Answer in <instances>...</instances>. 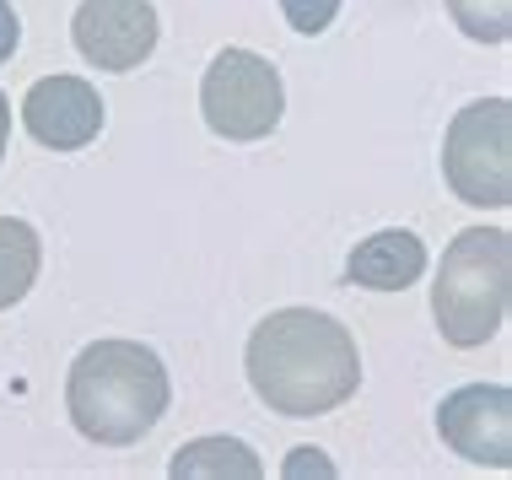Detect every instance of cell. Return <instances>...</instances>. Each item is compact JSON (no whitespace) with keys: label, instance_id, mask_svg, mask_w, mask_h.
<instances>
[{"label":"cell","instance_id":"2","mask_svg":"<svg viewBox=\"0 0 512 480\" xmlns=\"http://www.w3.org/2000/svg\"><path fill=\"white\" fill-rule=\"evenodd\" d=\"M173 383L162 356L141 340H92L71 362L65 410L71 427L98 448H135L168 416Z\"/></svg>","mask_w":512,"mask_h":480},{"label":"cell","instance_id":"4","mask_svg":"<svg viewBox=\"0 0 512 480\" xmlns=\"http://www.w3.org/2000/svg\"><path fill=\"white\" fill-rule=\"evenodd\" d=\"M442 178L464 205H480V211H507L512 205V103L507 98H480L448 119Z\"/></svg>","mask_w":512,"mask_h":480},{"label":"cell","instance_id":"13","mask_svg":"<svg viewBox=\"0 0 512 480\" xmlns=\"http://www.w3.org/2000/svg\"><path fill=\"white\" fill-rule=\"evenodd\" d=\"M281 11H286V22H292V33L318 38L329 22H335L340 0H281Z\"/></svg>","mask_w":512,"mask_h":480},{"label":"cell","instance_id":"1","mask_svg":"<svg viewBox=\"0 0 512 480\" xmlns=\"http://www.w3.org/2000/svg\"><path fill=\"white\" fill-rule=\"evenodd\" d=\"M243 367L248 389L281 416H329L362 389V351L351 329L318 308H281L254 324Z\"/></svg>","mask_w":512,"mask_h":480},{"label":"cell","instance_id":"15","mask_svg":"<svg viewBox=\"0 0 512 480\" xmlns=\"http://www.w3.org/2000/svg\"><path fill=\"white\" fill-rule=\"evenodd\" d=\"M6 141H11V103H6V92H0V157H6Z\"/></svg>","mask_w":512,"mask_h":480},{"label":"cell","instance_id":"3","mask_svg":"<svg viewBox=\"0 0 512 480\" xmlns=\"http://www.w3.org/2000/svg\"><path fill=\"white\" fill-rule=\"evenodd\" d=\"M512 297V232L507 227H464L442 249V270L432 281V319L442 340L475 351L502 329Z\"/></svg>","mask_w":512,"mask_h":480},{"label":"cell","instance_id":"8","mask_svg":"<svg viewBox=\"0 0 512 480\" xmlns=\"http://www.w3.org/2000/svg\"><path fill=\"white\" fill-rule=\"evenodd\" d=\"M103 119L108 114H103L98 87L81 76H44L22 98V125L49 152H81V146H92Z\"/></svg>","mask_w":512,"mask_h":480},{"label":"cell","instance_id":"11","mask_svg":"<svg viewBox=\"0 0 512 480\" xmlns=\"http://www.w3.org/2000/svg\"><path fill=\"white\" fill-rule=\"evenodd\" d=\"M44 265V238L33 232V222L22 216H0V313L17 308L38 281Z\"/></svg>","mask_w":512,"mask_h":480},{"label":"cell","instance_id":"12","mask_svg":"<svg viewBox=\"0 0 512 480\" xmlns=\"http://www.w3.org/2000/svg\"><path fill=\"white\" fill-rule=\"evenodd\" d=\"M448 11L475 44H507L512 38V0H448Z\"/></svg>","mask_w":512,"mask_h":480},{"label":"cell","instance_id":"6","mask_svg":"<svg viewBox=\"0 0 512 480\" xmlns=\"http://www.w3.org/2000/svg\"><path fill=\"white\" fill-rule=\"evenodd\" d=\"M71 38L87 65L124 76L151 60V49L162 38V22H157L151 0H81L71 17Z\"/></svg>","mask_w":512,"mask_h":480},{"label":"cell","instance_id":"14","mask_svg":"<svg viewBox=\"0 0 512 480\" xmlns=\"http://www.w3.org/2000/svg\"><path fill=\"white\" fill-rule=\"evenodd\" d=\"M22 44V22H17V11H11V0H0V65L17 54Z\"/></svg>","mask_w":512,"mask_h":480},{"label":"cell","instance_id":"9","mask_svg":"<svg viewBox=\"0 0 512 480\" xmlns=\"http://www.w3.org/2000/svg\"><path fill=\"white\" fill-rule=\"evenodd\" d=\"M421 270H426V243L405 227L372 232L345 259V276L356 286H367V292H405V286L421 281Z\"/></svg>","mask_w":512,"mask_h":480},{"label":"cell","instance_id":"5","mask_svg":"<svg viewBox=\"0 0 512 480\" xmlns=\"http://www.w3.org/2000/svg\"><path fill=\"white\" fill-rule=\"evenodd\" d=\"M200 114L221 141H265L286 114L281 71L254 49H221L200 76Z\"/></svg>","mask_w":512,"mask_h":480},{"label":"cell","instance_id":"7","mask_svg":"<svg viewBox=\"0 0 512 480\" xmlns=\"http://www.w3.org/2000/svg\"><path fill=\"white\" fill-rule=\"evenodd\" d=\"M437 437L469 464L512 470V389L507 383H464L437 405Z\"/></svg>","mask_w":512,"mask_h":480},{"label":"cell","instance_id":"10","mask_svg":"<svg viewBox=\"0 0 512 480\" xmlns=\"http://www.w3.org/2000/svg\"><path fill=\"white\" fill-rule=\"evenodd\" d=\"M168 470H173V480H259L265 464L238 437H195L189 448L173 454Z\"/></svg>","mask_w":512,"mask_h":480}]
</instances>
